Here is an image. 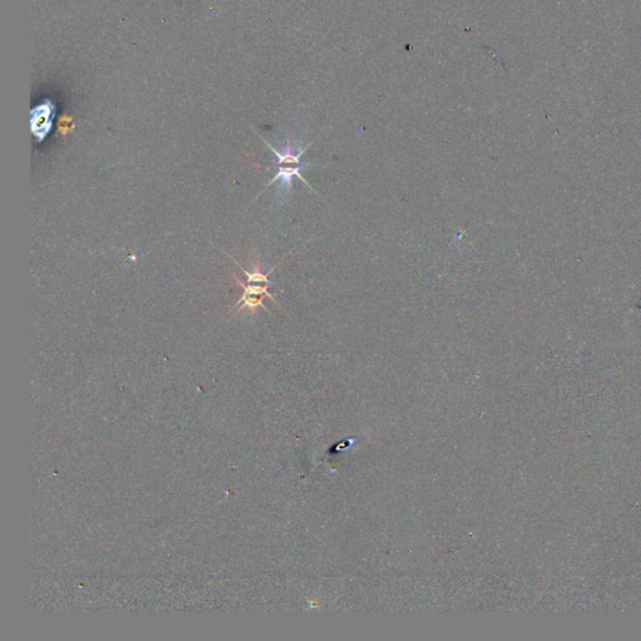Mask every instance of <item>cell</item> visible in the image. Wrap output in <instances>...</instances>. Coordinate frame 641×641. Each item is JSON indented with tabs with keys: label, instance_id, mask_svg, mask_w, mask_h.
<instances>
[{
	"label": "cell",
	"instance_id": "1",
	"mask_svg": "<svg viewBox=\"0 0 641 641\" xmlns=\"http://www.w3.org/2000/svg\"><path fill=\"white\" fill-rule=\"evenodd\" d=\"M56 106L53 100H44L31 111V132L35 143H43L53 129Z\"/></svg>",
	"mask_w": 641,
	"mask_h": 641
},
{
	"label": "cell",
	"instance_id": "2",
	"mask_svg": "<svg viewBox=\"0 0 641 641\" xmlns=\"http://www.w3.org/2000/svg\"><path fill=\"white\" fill-rule=\"evenodd\" d=\"M262 141L266 143L269 150L274 152V156L277 157V162H276L274 167H277V166H303V163H301V158L305 155L306 150H308L310 145L313 143V142H311L303 148H299L290 138H287L286 142L283 144V148L280 152H278L271 144L266 142L264 139H262Z\"/></svg>",
	"mask_w": 641,
	"mask_h": 641
},
{
	"label": "cell",
	"instance_id": "3",
	"mask_svg": "<svg viewBox=\"0 0 641 641\" xmlns=\"http://www.w3.org/2000/svg\"><path fill=\"white\" fill-rule=\"evenodd\" d=\"M310 166H318V164H303V166H277V173L274 175V178L271 181L268 182L267 186L266 187H269L271 184H274L276 181H280V186L282 188H285L287 191H291L292 188V181L294 177H299L301 181L305 183L306 186L308 188H311V184L308 182L306 181L305 178L301 175L299 171L301 169L307 168Z\"/></svg>",
	"mask_w": 641,
	"mask_h": 641
},
{
	"label": "cell",
	"instance_id": "4",
	"mask_svg": "<svg viewBox=\"0 0 641 641\" xmlns=\"http://www.w3.org/2000/svg\"><path fill=\"white\" fill-rule=\"evenodd\" d=\"M233 278L236 280L237 285L243 290L242 297H249V296H266L268 299H272L274 302H276L274 296L268 292L269 285H263V283H261V285H260V283H244L242 280H238L236 276H233Z\"/></svg>",
	"mask_w": 641,
	"mask_h": 641
},
{
	"label": "cell",
	"instance_id": "5",
	"mask_svg": "<svg viewBox=\"0 0 641 641\" xmlns=\"http://www.w3.org/2000/svg\"><path fill=\"white\" fill-rule=\"evenodd\" d=\"M232 261L235 262L237 266L241 268L243 272H244V274L247 276V283H260V285L263 283V285H271V282H269L268 276L274 272V268L277 267V266H274V268H271V269L268 271V274H263L261 272V269H260V263H258V262H257V263L255 264V269H253V272H248L247 269H244V268H243L242 266L238 263V262L235 261L233 258H232Z\"/></svg>",
	"mask_w": 641,
	"mask_h": 641
},
{
	"label": "cell",
	"instance_id": "6",
	"mask_svg": "<svg viewBox=\"0 0 641 641\" xmlns=\"http://www.w3.org/2000/svg\"><path fill=\"white\" fill-rule=\"evenodd\" d=\"M266 299V296H249V297H241L239 301L237 302L236 307L237 306L242 305L241 307H239V311H242V310H244V308H248V310H251L252 313H255V310H257L258 307H263V308L267 311L266 306H263V299Z\"/></svg>",
	"mask_w": 641,
	"mask_h": 641
},
{
	"label": "cell",
	"instance_id": "7",
	"mask_svg": "<svg viewBox=\"0 0 641 641\" xmlns=\"http://www.w3.org/2000/svg\"><path fill=\"white\" fill-rule=\"evenodd\" d=\"M74 128V123H73V119L70 116H68L67 113L63 114L62 118L59 120V125H58V131L62 134L63 137H65L68 134L69 132L72 131Z\"/></svg>",
	"mask_w": 641,
	"mask_h": 641
}]
</instances>
